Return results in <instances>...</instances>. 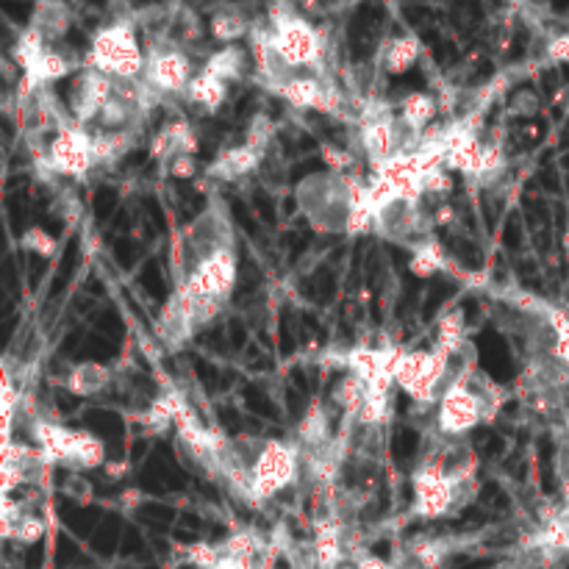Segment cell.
Masks as SVG:
<instances>
[{
	"mask_svg": "<svg viewBox=\"0 0 569 569\" xmlns=\"http://www.w3.org/2000/svg\"><path fill=\"white\" fill-rule=\"evenodd\" d=\"M433 428L447 436V439H464L467 433L475 431L481 422H486V406H483L481 392L467 381L447 389L442 400L436 403V417Z\"/></svg>",
	"mask_w": 569,
	"mask_h": 569,
	"instance_id": "5b68a950",
	"label": "cell"
},
{
	"mask_svg": "<svg viewBox=\"0 0 569 569\" xmlns=\"http://www.w3.org/2000/svg\"><path fill=\"white\" fill-rule=\"evenodd\" d=\"M114 370L112 367H103L98 361H81V364H75L70 375H67V392H73L78 397H92V395H103V392H109L114 384Z\"/></svg>",
	"mask_w": 569,
	"mask_h": 569,
	"instance_id": "8fae6325",
	"label": "cell"
},
{
	"mask_svg": "<svg viewBox=\"0 0 569 569\" xmlns=\"http://www.w3.org/2000/svg\"><path fill=\"white\" fill-rule=\"evenodd\" d=\"M564 250H567V256H569V228H567V234H564Z\"/></svg>",
	"mask_w": 569,
	"mask_h": 569,
	"instance_id": "1f68e13d",
	"label": "cell"
},
{
	"mask_svg": "<svg viewBox=\"0 0 569 569\" xmlns=\"http://www.w3.org/2000/svg\"><path fill=\"white\" fill-rule=\"evenodd\" d=\"M225 98H228V84L220 81L217 75L206 73V70H200L184 92L186 103L206 114L217 112V109L225 103Z\"/></svg>",
	"mask_w": 569,
	"mask_h": 569,
	"instance_id": "4fadbf2b",
	"label": "cell"
},
{
	"mask_svg": "<svg viewBox=\"0 0 569 569\" xmlns=\"http://www.w3.org/2000/svg\"><path fill=\"white\" fill-rule=\"evenodd\" d=\"M209 31L211 37L217 39V42H223V45H236L239 39L253 34L248 17L242 12H236V9H217V12L211 14Z\"/></svg>",
	"mask_w": 569,
	"mask_h": 569,
	"instance_id": "ac0fdd59",
	"label": "cell"
},
{
	"mask_svg": "<svg viewBox=\"0 0 569 569\" xmlns=\"http://www.w3.org/2000/svg\"><path fill=\"white\" fill-rule=\"evenodd\" d=\"M325 153H322V159L328 161L331 167H334V175H345L347 167H353V153L350 150H339V148H331V145H325Z\"/></svg>",
	"mask_w": 569,
	"mask_h": 569,
	"instance_id": "4316f807",
	"label": "cell"
},
{
	"mask_svg": "<svg viewBox=\"0 0 569 569\" xmlns=\"http://www.w3.org/2000/svg\"><path fill=\"white\" fill-rule=\"evenodd\" d=\"M245 142H248L250 148L267 153L270 142H273V123H270V117H267V114H256V117L250 120L248 139H245Z\"/></svg>",
	"mask_w": 569,
	"mask_h": 569,
	"instance_id": "cb8c5ba5",
	"label": "cell"
},
{
	"mask_svg": "<svg viewBox=\"0 0 569 569\" xmlns=\"http://www.w3.org/2000/svg\"><path fill=\"white\" fill-rule=\"evenodd\" d=\"M39 170L48 175H70V178H84L95 167L92 156V134L84 125L73 123L62 128L42 156H37Z\"/></svg>",
	"mask_w": 569,
	"mask_h": 569,
	"instance_id": "277c9868",
	"label": "cell"
},
{
	"mask_svg": "<svg viewBox=\"0 0 569 569\" xmlns=\"http://www.w3.org/2000/svg\"><path fill=\"white\" fill-rule=\"evenodd\" d=\"M353 564H356V569H392V564H386L384 558L372 556V553H359L353 558Z\"/></svg>",
	"mask_w": 569,
	"mask_h": 569,
	"instance_id": "f1b7e54d",
	"label": "cell"
},
{
	"mask_svg": "<svg viewBox=\"0 0 569 569\" xmlns=\"http://www.w3.org/2000/svg\"><path fill=\"white\" fill-rule=\"evenodd\" d=\"M145 64H148V53L139 45L134 25L120 20V23L100 28L95 34L84 67L100 70L114 81H137L145 75Z\"/></svg>",
	"mask_w": 569,
	"mask_h": 569,
	"instance_id": "6da1fadb",
	"label": "cell"
},
{
	"mask_svg": "<svg viewBox=\"0 0 569 569\" xmlns=\"http://www.w3.org/2000/svg\"><path fill=\"white\" fill-rule=\"evenodd\" d=\"M195 150H198V134L192 131V125L186 123V120H173V123H167L161 128L159 134L153 137L150 142V153H153V159L159 161H173L175 156H195Z\"/></svg>",
	"mask_w": 569,
	"mask_h": 569,
	"instance_id": "ba28073f",
	"label": "cell"
},
{
	"mask_svg": "<svg viewBox=\"0 0 569 569\" xmlns=\"http://www.w3.org/2000/svg\"><path fill=\"white\" fill-rule=\"evenodd\" d=\"M128 461H106V467H103V472H106V478H112V481H123L125 475H128Z\"/></svg>",
	"mask_w": 569,
	"mask_h": 569,
	"instance_id": "f546056e",
	"label": "cell"
},
{
	"mask_svg": "<svg viewBox=\"0 0 569 569\" xmlns=\"http://www.w3.org/2000/svg\"><path fill=\"white\" fill-rule=\"evenodd\" d=\"M445 248L436 242V239H425L422 245H417L414 248V256H411L409 261V270L417 278H431V275H436L439 270H445Z\"/></svg>",
	"mask_w": 569,
	"mask_h": 569,
	"instance_id": "d6986e66",
	"label": "cell"
},
{
	"mask_svg": "<svg viewBox=\"0 0 569 569\" xmlns=\"http://www.w3.org/2000/svg\"><path fill=\"white\" fill-rule=\"evenodd\" d=\"M406 553L420 569H442L450 553H453V542L439 539V536H420V539L409 542Z\"/></svg>",
	"mask_w": 569,
	"mask_h": 569,
	"instance_id": "e0dca14e",
	"label": "cell"
},
{
	"mask_svg": "<svg viewBox=\"0 0 569 569\" xmlns=\"http://www.w3.org/2000/svg\"><path fill=\"white\" fill-rule=\"evenodd\" d=\"M245 64H248V53L239 48V45H223L220 50H214L203 70L211 75H217L220 81L231 84V81H239L245 75Z\"/></svg>",
	"mask_w": 569,
	"mask_h": 569,
	"instance_id": "2e32d148",
	"label": "cell"
},
{
	"mask_svg": "<svg viewBox=\"0 0 569 569\" xmlns=\"http://www.w3.org/2000/svg\"><path fill=\"white\" fill-rule=\"evenodd\" d=\"M45 531H48L45 520L34 511H25L23 517L3 533V539H12V542H20V545H37L39 539L45 536Z\"/></svg>",
	"mask_w": 569,
	"mask_h": 569,
	"instance_id": "44dd1931",
	"label": "cell"
},
{
	"mask_svg": "<svg viewBox=\"0 0 569 569\" xmlns=\"http://www.w3.org/2000/svg\"><path fill=\"white\" fill-rule=\"evenodd\" d=\"M145 53H148V64H145L142 78L148 81V87L156 89L161 98H170V95L184 98L186 87L192 84V78L198 73H195V64L189 59V53L181 48V42L159 39Z\"/></svg>",
	"mask_w": 569,
	"mask_h": 569,
	"instance_id": "3957f363",
	"label": "cell"
},
{
	"mask_svg": "<svg viewBox=\"0 0 569 569\" xmlns=\"http://www.w3.org/2000/svg\"><path fill=\"white\" fill-rule=\"evenodd\" d=\"M31 28H37L48 45H59L73 25V14L64 0H37L34 14H31Z\"/></svg>",
	"mask_w": 569,
	"mask_h": 569,
	"instance_id": "9c48e42d",
	"label": "cell"
},
{
	"mask_svg": "<svg viewBox=\"0 0 569 569\" xmlns=\"http://www.w3.org/2000/svg\"><path fill=\"white\" fill-rule=\"evenodd\" d=\"M428 214H431L433 228H453L458 220V211L450 200H436L431 209H428Z\"/></svg>",
	"mask_w": 569,
	"mask_h": 569,
	"instance_id": "484cf974",
	"label": "cell"
},
{
	"mask_svg": "<svg viewBox=\"0 0 569 569\" xmlns=\"http://www.w3.org/2000/svg\"><path fill=\"white\" fill-rule=\"evenodd\" d=\"M214 569H256V564H253V561H245V558L223 556L220 558V564Z\"/></svg>",
	"mask_w": 569,
	"mask_h": 569,
	"instance_id": "4dcf8cb0",
	"label": "cell"
},
{
	"mask_svg": "<svg viewBox=\"0 0 569 569\" xmlns=\"http://www.w3.org/2000/svg\"><path fill=\"white\" fill-rule=\"evenodd\" d=\"M181 556L189 567L195 569H214L220 564V558H223V547L220 545H209V542H195V545H189L181 550Z\"/></svg>",
	"mask_w": 569,
	"mask_h": 569,
	"instance_id": "7402d4cb",
	"label": "cell"
},
{
	"mask_svg": "<svg viewBox=\"0 0 569 569\" xmlns=\"http://www.w3.org/2000/svg\"><path fill=\"white\" fill-rule=\"evenodd\" d=\"M467 345V334H464V314L461 311H450L439 322V331H436V347L445 350V353H456L461 347Z\"/></svg>",
	"mask_w": 569,
	"mask_h": 569,
	"instance_id": "ffe728a7",
	"label": "cell"
},
{
	"mask_svg": "<svg viewBox=\"0 0 569 569\" xmlns=\"http://www.w3.org/2000/svg\"><path fill=\"white\" fill-rule=\"evenodd\" d=\"M261 159H264L261 150L250 148L248 142H242L239 148L225 150V153H220L217 159L211 161L206 175L214 178V181H236V178H242V175L256 173Z\"/></svg>",
	"mask_w": 569,
	"mask_h": 569,
	"instance_id": "30bf717a",
	"label": "cell"
},
{
	"mask_svg": "<svg viewBox=\"0 0 569 569\" xmlns=\"http://www.w3.org/2000/svg\"><path fill=\"white\" fill-rule=\"evenodd\" d=\"M23 248L34 250L37 256H45V259H53L59 253V242L45 228H28L23 234Z\"/></svg>",
	"mask_w": 569,
	"mask_h": 569,
	"instance_id": "603a6c76",
	"label": "cell"
},
{
	"mask_svg": "<svg viewBox=\"0 0 569 569\" xmlns=\"http://www.w3.org/2000/svg\"><path fill=\"white\" fill-rule=\"evenodd\" d=\"M114 95V78H109L100 70L84 67V73L78 75L73 87V98H70V114L78 125H89L98 120L100 109L112 100Z\"/></svg>",
	"mask_w": 569,
	"mask_h": 569,
	"instance_id": "52a82bcc",
	"label": "cell"
},
{
	"mask_svg": "<svg viewBox=\"0 0 569 569\" xmlns=\"http://www.w3.org/2000/svg\"><path fill=\"white\" fill-rule=\"evenodd\" d=\"M397 109H400V112H397L400 125H403L406 131H411V134L422 137V134L431 128L433 117L439 112V103H436V98L428 95V92H409L406 98L400 100Z\"/></svg>",
	"mask_w": 569,
	"mask_h": 569,
	"instance_id": "7c38bea8",
	"label": "cell"
},
{
	"mask_svg": "<svg viewBox=\"0 0 569 569\" xmlns=\"http://www.w3.org/2000/svg\"><path fill=\"white\" fill-rule=\"evenodd\" d=\"M303 467V450L297 442L286 439H270L261 447L259 458L253 464V495L256 506L270 500L278 492H284L286 486L297 481V472Z\"/></svg>",
	"mask_w": 569,
	"mask_h": 569,
	"instance_id": "7a4b0ae2",
	"label": "cell"
},
{
	"mask_svg": "<svg viewBox=\"0 0 569 569\" xmlns=\"http://www.w3.org/2000/svg\"><path fill=\"white\" fill-rule=\"evenodd\" d=\"M164 167H167V175H173V178H178V181H192V178L198 175V159H195V156H189V153H184V156H175V159L167 161Z\"/></svg>",
	"mask_w": 569,
	"mask_h": 569,
	"instance_id": "d4e9b609",
	"label": "cell"
},
{
	"mask_svg": "<svg viewBox=\"0 0 569 569\" xmlns=\"http://www.w3.org/2000/svg\"><path fill=\"white\" fill-rule=\"evenodd\" d=\"M236 286V250L220 248L200 259L186 278L178 284V292L189 297H214V300H228Z\"/></svg>",
	"mask_w": 569,
	"mask_h": 569,
	"instance_id": "8992f818",
	"label": "cell"
},
{
	"mask_svg": "<svg viewBox=\"0 0 569 569\" xmlns=\"http://www.w3.org/2000/svg\"><path fill=\"white\" fill-rule=\"evenodd\" d=\"M547 59H550V62L569 64V34H558V37L547 42Z\"/></svg>",
	"mask_w": 569,
	"mask_h": 569,
	"instance_id": "83f0119b",
	"label": "cell"
},
{
	"mask_svg": "<svg viewBox=\"0 0 569 569\" xmlns=\"http://www.w3.org/2000/svg\"><path fill=\"white\" fill-rule=\"evenodd\" d=\"M367 397H370V384L356 375V372H345L339 381H336L334 392H331V400H334V406L342 414H345V420L356 422L359 417V411L364 409V403H367Z\"/></svg>",
	"mask_w": 569,
	"mask_h": 569,
	"instance_id": "5bb4252c",
	"label": "cell"
},
{
	"mask_svg": "<svg viewBox=\"0 0 569 569\" xmlns=\"http://www.w3.org/2000/svg\"><path fill=\"white\" fill-rule=\"evenodd\" d=\"M420 39L414 34H403V37H395L381 53V67H384L389 75H403L409 73L411 67L420 59Z\"/></svg>",
	"mask_w": 569,
	"mask_h": 569,
	"instance_id": "9a60e30c",
	"label": "cell"
}]
</instances>
